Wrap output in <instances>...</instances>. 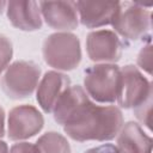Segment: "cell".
Wrapping results in <instances>:
<instances>
[{
    "label": "cell",
    "mask_w": 153,
    "mask_h": 153,
    "mask_svg": "<svg viewBox=\"0 0 153 153\" xmlns=\"http://www.w3.org/2000/svg\"><path fill=\"white\" fill-rule=\"evenodd\" d=\"M8 153H39V151L35 143L26 141H18L17 143L11 146Z\"/></svg>",
    "instance_id": "18"
},
{
    "label": "cell",
    "mask_w": 153,
    "mask_h": 153,
    "mask_svg": "<svg viewBox=\"0 0 153 153\" xmlns=\"http://www.w3.org/2000/svg\"><path fill=\"white\" fill-rule=\"evenodd\" d=\"M84 153H121V152L118 151V148L115 145L104 143V145H100V146H97V147L88 148Z\"/></svg>",
    "instance_id": "19"
},
{
    "label": "cell",
    "mask_w": 153,
    "mask_h": 153,
    "mask_svg": "<svg viewBox=\"0 0 153 153\" xmlns=\"http://www.w3.org/2000/svg\"><path fill=\"white\" fill-rule=\"evenodd\" d=\"M41 67L32 61H16L10 65L1 76L0 86L11 99L30 97L38 86Z\"/></svg>",
    "instance_id": "4"
},
{
    "label": "cell",
    "mask_w": 153,
    "mask_h": 153,
    "mask_svg": "<svg viewBox=\"0 0 153 153\" xmlns=\"http://www.w3.org/2000/svg\"><path fill=\"white\" fill-rule=\"evenodd\" d=\"M116 147L121 153H152V137L137 122L129 121L120 129Z\"/></svg>",
    "instance_id": "13"
},
{
    "label": "cell",
    "mask_w": 153,
    "mask_h": 153,
    "mask_svg": "<svg viewBox=\"0 0 153 153\" xmlns=\"http://www.w3.org/2000/svg\"><path fill=\"white\" fill-rule=\"evenodd\" d=\"M44 126L41 111L29 104L14 106L7 117V136L12 141H23L38 134Z\"/></svg>",
    "instance_id": "7"
},
{
    "label": "cell",
    "mask_w": 153,
    "mask_h": 153,
    "mask_svg": "<svg viewBox=\"0 0 153 153\" xmlns=\"http://www.w3.org/2000/svg\"><path fill=\"white\" fill-rule=\"evenodd\" d=\"M35 145L39 153H72L69 142L57 131H48L41 135Z\"/></svg>",
    "instance_id": "14"
},
{
    "label": "cell",
    "mask_w": 153,
    "mask_h": 153,
    "mask_svg": "<svg viewBox=\"0 0 153 153\" xmlns=\"http://www.w3.org/2000/svg\"><path fill=\"white\" fill-rule=\"evenodd\" d=\"M5 135V111L0 106V139Z\"/></svg>",
    "instance_id": "20"
},
{
    "label": "cell",
    "mask_w": 153,
    "mask_h": 153,
    "mask_svg": "<svg viewBox=\"0 0 153 153\" xmlns=\"http://www.w3.org/2000/svg\"><path fill=\"white\" fill-rule=\"evenodd\" d=\"M121 68L116 63H96L84 72V90L98 103H115L118 94Z\"/></svg>",
    "instance_id": "3"
},
{
    "label": "cell",
    "mask_w": 153,
    "mask_h": 153,
    "mask_svg": "<svg viewBox=\"0 0 153 153\" xmlns=\"http://www.w3.org/2000/svg\"><path fill=\"white\" fill-rule=\"evenodd\" d=\"M6 6H7V2L1 0V1H0V16H1V14H2V12L6 10Z\"/></svg>",
    "instance_id": "22"
},
{
    "label": "cell",
    "mask_w": 153,
    "mask_h": 153,
    "mask_svg": "<svg viewBox=\"0 0 153 153\" xmlns=\"http://www.w3.org/2000/svg\"><path fill=\"white\" fill-rule=\"evenodd\" d=\"M137 66L143 69L147 74H152V42H151V35L147 38V43L143 44L141 50L137 54L136 59Z\"/></svg>",
    "instance_id": "16"
},
{
    "label": "cell",
    "mask_w": 153,
    "mask_h": 153,
    "mask_svg": "<svg viewBox=\"0 0 153 153\" xmlns=\"http://www.w3.org/2000/svg\"><path fill=\"white\" fill-rule=\"evenodd\" d=\"M71 86V79L68 75L56 72L48 71L38 82L36 91V99L41 109L45 114L53 112L57 100Z\"/></svg>",
    "instance_id": "10"
},
{
    "label": "cell",
    "mask_w": 153,
    "mask_h": 153,
    "mask_svg": "<svg viewBox=\"0 0 153 153\" xmlns=\"http://www.w3.org/2000/svg\"><path fill=\"white\" fill-rule=\"evenodd\" d=\"M42 19L51 29L68 32L79 25L78 11L74 1H39Z\"/></svg>",
    "instance_id": "9"
},
{
    "label": "cell",
    "mask_w": 153,
    "mask_h": 153,
    "mask_svg": "<svg viewBox=\"0 0 153 153\" xmlns=\"http://www.w3.org/2000/svg\"><path fill=\"white\" fill-rule=\"evenodd\" d=\"M152 97V84L134 65L121 68L117 104L123 109H135Z\"/></svg>",
    "instance_id": "6"
},
{
    "label": "cell",
    "mask_w": 153,
    "mask_h": 153,
    "mask_svg": "<svg viewBox=\"0 0 153 153\" xmlns=\"http://www.w3.org/2000/svg\"><path fill=\"white\" fill-rule=\"evenodd\" d=\"M0 153H8V146L2 140H0Z\"/></svg>",
    "instance_id": "21"
},
{
    "label": "cell",
    "mask_w": 153,
    "mask_h": 153,
    "mask_svg": "<svg viewBox=\"0 0 153 153\" xmlns=\"http://www.w3.org/2000/svg\"><path fill=\"white\" fill-rule=\"evenodd\" d=\"M126 45L112 30H94L86 37V51L90 60L94 62H118Z\"/></svg>",
    "instance_id": "8"
},
{
    "label": "cell",
    "mask_w": 153,
    "mask_h": 153,
    "mask_svg": "<svg viewBox=\"0 0 153 153\" xmlns=\"http://www.w3.org/2000/svg\"><path fill=\"white\" fill-rule=\"evenodd\" d=\"M111 26L114 32L126 42L143 39L151 27V11L141 2H121Z\"/></svg>",
    "instance_id": "5"
},
{
    "label": "cell",
    "mask_w": 153,
    "mask_h": 153,
    "mask_svg": "<svg viewBox=\"0 0 153 153\" xmlns=\"http://www.w3.org/2000/svg\"><path fill=\"white\" fill-rule=\"evenodd\" d=\"M13 56V45L11 39L0 33V75L8 67V63Z\"/></svg>",
    "instance_id": "15"
},
{
    "label": "cell",
    "mask_w": 153,
    "mask_h": 153,
    "mask_svg": "<svg viewBox=\"0 0 153 153\" xmlns=\"http://www.w3.org/2000/svg\"><path fill=\"white\" fill-rule=\"evenodd\" d=\"M53 114L67 136L78 142L112 140L124 123L118 106L94 104L80 85L65 91Z\"/></svg>",
    "instance_id": "1"
},
{
    "label": "cell",
    "mask_w": 153,
    "mask_h": 153,
    "mask_svg": "<svg viewBox=\"0 0 153 153\" xmlns=\"http://www.w3.org/2000/svg\"><path fill=\"white\" fill-rule=\"evenodd\" d=\"M44 62L57 71H73L81 61L80 41L72 32H54L42 45Z\"/></svg>",
    "instance_id": "2"
},
{
    "label": "cell",
    "mask_w": 153,
    "mask_h": 153,
    "mask_svg": "<svg viewBox=\"0 0 153 153\" xmlns=\"http://www.w3.org/2000/svg\"><path fill=\"white\" fill-rule=\"evenodd\" d=\"M134 110V115L137 118V121L140 123H142L146 128H148L149 130L152 129L151 126V110H152V97L148 98L146 102H143L141 105L136 106Z\"/></svg>",
    "instance_id": "17"
},
{
    "label": "cell",
    "mask_w": 153,
    "mask_h": 153,
    "mask_svg": "<svg viewBox=\"0 0 153 153\" xmlns=\"http://www.w3.org/2000/svg\"><path fill=\"white\" fill-rule=\"evenodd\" d=\"M118 1H76V11L80 23L87 29H97L111 25L120 8Z\"/></svg>",
    "instance_id": "11"
},
{
    "label": "cell",
    "mask_w": 153,
    "mask_h": 153,
    "mask_svg": "<svg viewBox=\"0 0 153 153\" xmlns=\"http://www.w3.org/2000/svg\"><path fill=\"white\" fill-rule=\"evenodd\" d=\"M6 13L10 23L22 31H36L42 27L43 19L36 1H8Z\"/></svg>",
    "instance_id": "12"
}]
</instances>
